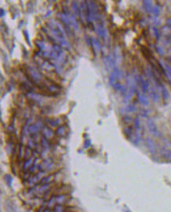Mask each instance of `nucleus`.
I'll return each mask as SVG.
<instances>
[{
  "label": "nucleus",
  "instance_id": "f257e3e1",
  "mask_svg": "<svg viewBox=\"0 0 171 212\" xmlns=\"http://www.w3.org/2000/svg\"><path fill=\"white\" fill-rule=\"evenodd\" d=\"M41 131H42V134H43V138H46L48 141L54 139V137H55V135H56L55 132L50 127H49L47 126H43V129H42Z\"/></svg>",
  "mask_w": 171,
  "mask_h": 212
},
{
  "label": "nucleus",
  "instance_id": "f03ea898",
  "mask_svg": "<svg viewBox=\"0 0 171 212\" xmlns=\"http://www.w3.org/2000/svg\"><path fill=\"white\" fill-rule=\"evenodd\" d=\"M43 127V125L42 123L39 122V123H31L30 125L28 126V134L30 135L32 134H38V132L39 131H42Z\"/></svg>",
  "mask_w": 171,
  "mask_h": 212
},
{
  "label": "nucleus",
  "instance_id": "7ed1b4c3",
  "mask_svg": "<svg viewBox=\"0 0 171 212\" xmlns=\"http://www.w3.org/2000/svg\"><path fill=\"white\" fill-rule=\"evenodd\" d=\"M56 200H57V203L60 204V205H64L66 206L68 204V203L69 202L71 197H70V194H61V195H57L55 196Z\"/></svg>",
  "mask_w": 171,
  "mask_h": 212
},
{
  "label": "nucleus",
  "instance_id": "20e7f679",
  "mask_svg": "<svg viewBox=\"0 0 171 212\" xmlns=\"http://www.w3.org/2000/svg\"><path fill=\"white\" fill-rule=\"evenodd\" d=\"M34 160H35V159L33 157H31V158L25 160V162L23 163V165H22V168H23L24 171H28L31 169V167H32V165L34 163Z\"/></svg>",
  "mask_w": 171,
  "mask_h": 212
},
{
  "label": "nucleus",
  "instance_id": "39448f33",
  "mask_svg": "<svg viewBox=\"0 0 171 212\" xmlns=\"http://www.w3.org/2000/svg\"><path fill=\"white\" fill-rule=\"evenodd\" d=\"M55 182V174H49L46 175L39 184H50Z\"/></svg>",
  "mask_w": 171,
  "mask_h": 212
},
{
  "label": "nucleus",
  "instance_id": "423d86ee",
  "mask_svg": "<svg viewBox=\"0 0 171 212\" xmlns=\"http://www.w3.org/2000/svg\"><path fill=\"white\" fill-rule=\"evenodd\" d=\"M57 205V200H56L55 196H52L51 198H50L46 201V208H49V209L53 210Z\"/></svg>",
  "mask_w": 171,
  "mask_h": 212
},
{
  "label": "nucleus",
  "instance_id": "0eeeda50",
  "mask_svg": "<svg viewBox=\"0 0 171 212\" xmlns=\"http://www.w3.org/2000/svg\"><path fill=\"white\" fill-rule=\"evenodd\" d=\"M66 133H67V131H66V129H65V127L64 126H61V127H57V130H56V131H55L56 135L58 136V137H60V138L64 137L65 134H66Z\"/></svg>",
  "mask_w": 171,
  "mask_h": 212
},
{
  "label": "nucleus",
  "instance_id": "6e6552de",
  "mask_svg": "<svg viewBox=\"0 0 171 212\" xmlns=\"http://www.w3.org/2000/svg\"><path fill=\"white\" fill-rule=\"evenodd\" d=\"M48 124L52 127H61V120L60 119H52L48 121Z\"/></svg>",
  "mask_w": 171,
  "mask_h": 212
},
{
  "label": "nucleus",
  "instance_id": "1a4fd4ad",
  "mask_svg": "<svg viewBox=\"0 0 171 212\" xmlns=\"http://www.w3.org/2000/svg\"><path fill=\"white\" fill-rule=\"evenodd\" d=\"M92 40V46L94 48L93 50H95V51H100L101 50V43L95 38H91Z\"/></svg>",
  "mask_w": 171,
  "mask_h": 212
},
{
  "label": "nucleus",
  "instance_id": "9d476101",
  "mask_svg": "<svg viewBox=\"0 0 171 212\" xmlns=\"http://www.w3.org/2000/svg\"><path fill=\"white\" fill-rule=\"evenodd\" d=\"M97 34H98V36H99L101 38H103V39L105 38L106 32H105L104 28L102 26V25H98V27H97Z\"/></svg>",
  "mask_w": 171,
  "mask_h": 212
},
{
  "label": "nucleus",
  "instance_id": "9b49d317",
  "mask_svg": "<svg viewBox=\"0 0 171 212\" xmlns=\"http://www.w3.org/2000/svg\"><path fill=\"white\" fill-rule=\"evenodd\" d=\"M53 210L54 212H67V206L57 204Z\"/></svg>",
  "mask_w": 171,
  "mask_h": 212
},
{
  "label": "nucleus",
  "instance_id": "f8f14e48",
  "mask_svg": "<svg viewBox=\"0 0 171 212\" xmlns=\"http://www.w3.org/2000/svg\"><path fill=\"white\" fill-rule=\"evenodd\" d=\"M32 149H30L29 147H25V155H24V159L25 160H28L29 158L32 157Z\"/></svg>",
  "mask_w": 171,
  "mask_h": 212
},
{
  "label": "nucleus",
  "instance_id": "ddd939ff",
  "mask_svg": "<svg viewBox=\"0 0 171 212\" xmlns=\"http://www.w3.org/2000/svg\"><path fill=\"white\" fill-rule=\"evenodd\" d=\"M25 147H24V145L22 144L20 145V147H19V150H18V159H22L24 158V155H25Z\"/></svg>",
  "mask_w": 171,
  "mask_h": 212
},
{
  "label": "nucleus",
  "instance_id": "4468645a",
  "mask_svg": "<svg viewBox=\"0 0 171 212\" xmlns=\"http://www.w3.org/2000/svg\"><path fill=\"white\" fill-rule=\"evenodd\" d=\"M148 127H149L150 131H151L153 134H155V135L158 134V130H157V128H156V127H155V125L154 123H148Z\"/></svg>",
  "mask_w": 171,
  "mask_h": 212
},
{
  "label": "nucleus",
  "instance_id": "2eb2a0df",
  "mask_svg": "<svg viewBox=\"0 0 171 212\" xmlns=\"http://www.w3.org/2000/svg\"><path fill=\"white\" fill-rule=\"evenodd\" d=\"M15 149H16V148L14 147V143H12V142H9V143L7 144V152H8L9 154L13 153V152H14V150Z\"/></svg>",
  "mask_w": 171,
  "mask_h": 212
},
{
  "label": "nucleus",
  "instance_id": "dca6fc26",
  "mask_svg": "<svg viewBox=\"0 0 171 212\" xmlns=\"http://www.w3.org/2000/svg\"><path fill=\"white\" fill-rule=\"evenodd\" d=\"M147 146L150 150H155V144H154L153 141L150 138H148L147 140Z\"/></svg>",
  "mask_w": 171,
  "mask_h": 212
},
{
  "label": "nucleus",
  "instance_id": "f3484780",
  "mask_svg": "<svg viewBox=\"0 0 171 212\" xmlns=\"http://www.w3.org/2000/svg\"><path fill=\"white\" fill-rule=\"evenodd\" d=\"M5 178H6V181H7V185L11 187L12 186V183H13V178L10 175V174H7L5 176Z\"/></svg>",
  "mask_w": 171,
  "mask_h": 212
},
{
  "label": "nucleus",
  "instance_id": "a211bd4d",
  "mask_svg": "<svg viewBox=\"0 0 171 212\" xmlns=\"http://www.w3.org/2000/svg\"><path fill=\"white\" fill-rule=\"evenodd\" d=\"M162 156L167 159H171V150H166L162 153Z\"/></svg>",
  "mask_w": 171,
  "mask_h": 212
},
{
  "label": "nucleus",
  "instance_id": "6ab92c4d",
  "mask_svg": "<svg viewBox=\"0 0 171 212\" xmlns=\"http://www.w3.org/2000/svg\"><path fill=\"white\" fill-rule=\"evenodd\" d=\"M125 134L127 136V138H129L132 136V131H131V128L129 127V128H126V131H125Z\"/></svg>",
  "mask_w": 171,
  "mask_h": 212
},
{
  "label": "nucleus",
  "instance_id": "aec40b11",
  "mask_svg": "<svg viewBox=\"0 0 171 212\" xmlns=\"http://www.w3.org/2000/svg\"><path fill=\"white\" fill-rule=\"evenodd\" d=\"M91 145V142L90 140H86L84 143V148L85 149H88L90 148V146Z\"/></svg>",
  "mask_w": 171,
  "mask_h": 212
},
{
  "label": "nucleus",
  "instance_id": "412c9836",
  "mask_svg": "<svg viewBox=\"0 0 171 212\" xmlns=\"http://www.w3.org/2000/svg\"><path fill=\"white\" fill-rule=\"evenodd\" d=\"M24 33H25V35H26V38H27L28 42H29V35H28V32L27 31H25Z\"/></svg>",
  "mask_w": 171,
  "mask_h": 212
},
{
  "label": "nucleus",
  "instance_id": "4be33fe9",
  "mask_svg": "<svg viewBox=\"0 0 171 212\" xmlns=\"http://www.w3.org/2000/svg\"><path fill=\"white\" fill-rule=\"evenodd\" d=\"M0 12H1V17H3L4 16V14H5V12L3 10V9H1V11H0Z\"/></svg>",
  "mask_w": 171,
  "mask_h": 212
},
{
  "label": "nucleus",
  "instance_id": "5701e85b",
  "mask_svg": "<svg viewBox=\"0 0 171 212\" xmlns=\"http://www.w3.org/2000/svg\"><path fill=\"white\" fill-rule=\"evenodd\" d=\"M43 212H51V209H49V208H46Z\"/></svg>",
  "mask_w": 171,
  "mask_h": 212
},
{
  "label": "nucleus",
  "instance_id": "b1692460",
  "mask_svg": "<svg viewBox=\"0 0 171 212\" xmlns=\"http://www.w3.org/2000/svg\"><path fill=\"white\" fill-rule=\"evenodd\" d=\"M125 212H130V211H129V210H126Z\"/></svg>",
  "mask_w": 171,
  "mask_h": 212
},
{
  "label": "nucleus",
  "instance_id": "393cba45",
  "mask_svg": "<svg viewBox=\"0 0 171 212\" xmlns=\"http://www.w3.org/2000/svg\"><path fill=\"white\" fill-rule=\"evenodd\" d=\"M67 212H71V211H67Z\"/></svg>",
  "mask_w": 171,
  "mask_h": 212
},
{
  "label": "nucleus",
  "instance_id": "a878e982",
  "mask_svg": "<svg viewBox=\"0 0 171 212\" xmlns=\"http://www.w3.org/2000/svg\"><path fill=\"white\" fill-rule=\"evenodd\" d=\"M26 212H29V211H26Z\"/></svg>",
  "mask_w": 171,
  "mask_h": 212
}]
</instances>
